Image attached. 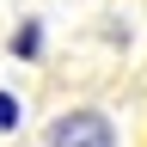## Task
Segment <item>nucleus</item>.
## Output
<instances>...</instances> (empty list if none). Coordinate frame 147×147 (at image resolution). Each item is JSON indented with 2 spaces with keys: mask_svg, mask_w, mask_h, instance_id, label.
Returning a JSON list of instances; mask_svg holds the SVG:
<instances>
[{
  "mask_svg": "<svg viewBox=\"0 0 147 147\" xmlns=\"http://www.w3.org/2000/svg\"><path fill=\"white\" fill-rule=\"evenodd\" d=\"M12 123H18V104L6 98V92H0V129H12Z\"/></svg>",
  "mask_w": 147,
  "mask_h": 147,
  "instance_id": "nucleus-3",
  "label": "nucleus"
},
{
  "mask_svg": "<svg viewBox=\"0 0 147 147\" xmlns=\"http://www.w3.org/2000/svg\"><path fill=\"white\" fill-rule=\"evenodd\" d=\"M49 147H117V135H110V123L98 110H67L49 129Z\"/></svg>",
  "mask_w": 147,
  "mask_h": 147,
  "instance_id": "nucleus-1",
  "label": "nucleus"
},
{
  "mask_svg": "<svg viewBox=\"0 0 147 147\" xmlns=\"http://www.w3.org/2000/svg\"><path fill=\"white\" fill-rule=\"evenodd\" d=\"M37 37H43V31H37V25H25V31L12 37V55H37Z\"/></svg>",
  "mask_w": 147,
  "mask_h": 147,
  "instance_id": "nucleus-2",
  "label": "nucleus"
}]
</instances>
